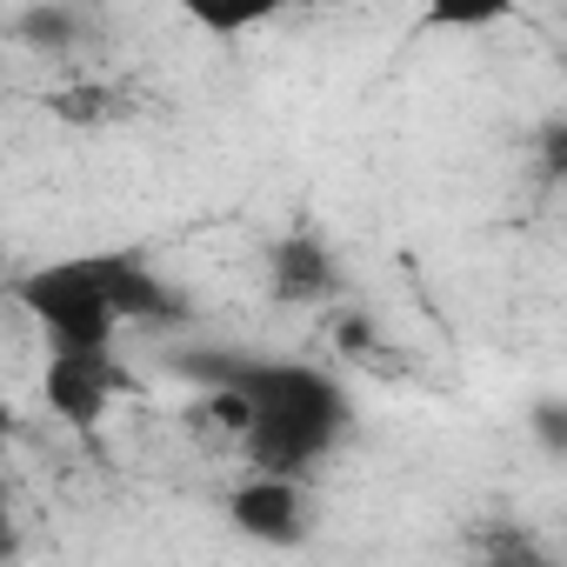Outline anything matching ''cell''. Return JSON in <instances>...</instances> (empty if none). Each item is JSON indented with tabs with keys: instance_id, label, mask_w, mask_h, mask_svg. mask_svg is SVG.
<instances>
[{
	"instance_id": "8",
	"label": "cell",
	"mask_w": 567,
	"mask_h": 567,
	"mask_svg": "<svg viewBox=\"0 0 567 567\" xmlns=\"http://www.w3.org/2000/svg\"><path fill=\"white\" fill-rule=\"evenodd\" d=\"M181 421H187V434L200 441V447H247V427H254V401H247V388L234 381V374H220L214 368V381L181 408Z\"/></svg>"
},
{
	"instance_id": "10",
	"label": "cell",
	"mask_w": 567,
	"mask_h": 567,
	"mask_svg": "<svg viewBox=\"0 0 567 567\" xmlns=\"http://www.w3.org/2000/svg\"><path fill=\"white\" fill-rule=\"evenodd\" d=\"M414 14L434 34H487L520 14V0H414Z\"/></svg>"
},
{
	"instance_id": "14",
	"label": "cell",
	"mask_w": 567,
	"mask_h": 567,
	"mask_svg": "<svg viewBox=\"0 0 567 567\" xmlns=\"http://www.w3.org/2000/svg\"><path fill=\"white\" fill-rule=\"evenodd\" d=\"M534 434H540V447L554 461H567V401H540L534 408Z\"/></svg>"
},
{
	"instance_id": "6",
	"label": "cell",
	"mask_w": 567,
	"mask_h": 567,
	"mask_svg": "<svg viewBox=\"0 0 567 567\" xmlns=\"http://www.w3.org/2000/svg\"><path fill=\"white\" fill-rule=\"evenodd\" d=\"M227 527L254 547H301L315 534L308 514V481L301 474H267L254 467L234 494H227Z\"/></svg>"
},
{
	"instance_id": "13",
	"label": "cell",
	"mask_w": 567,
	"mask_h": 567,
	"mask_svg": "<svg viewBox=\"0 0 567 567\" xmlns=\"http://www.w3.org/2000/svg\"><path fill=\"white\" fill-rule=\"evenodd\" d=\"M474 554L481 560H540V540L520 527H487V534H474Z\"/></svg>"
},
{
	"instance_id": "2",
	"label": "cell",
	"mask_w": 567,
	"mask_h": 567,
	"mask_svg": "<svg viewBox=\"0 0 567 567\" xmlns=\"http://www.w3.org/2000/svg\"><path fill=\"white\" fill-rule=\"evenodd\" d=\"M14 308L48 334V348H121L127 321L121 308L107 301V288L94 280L87 254H68V260H41L28 274H14Z\"/></svg>"
},
{
	"instance_id": "7",
	"label": "cell",
	"mask_w": 567,
	"mask_h": 567,
	"mask_svg": "<svg viewBox=\"0 0 567 567\" xmlns=\"http://www.w3.org/2000/svg\"><path fill=\"white\" fill-rule=\"evenodd\" d=\"M48 114L68 134H107V127H127L141 114V94L121 74H68L48 87Z\"/></svg>"
},
{
	"instance_id": "12",
	"label": "cell",
	"mask_w": 567,
	"mask_h": 567,
	"mask_svg": "<svg viewBox=\"0 0 567 567\" xmlns=\"http://www.w3.org/2000/svg\"><path fill=\"white\" fill-rule=\"evenodd\" d=\"M534 174L547 187H567V107L534 127Z\"/></svg>"
},
{
	"instance_id": "11",
	"label": "cell",
	"mask_w": 567,
	"mask_h": 567,
	"mask_svg": "<svg viewBox=\"0 0 567 567\" xmlns=\"http://www.w3.org/2000/svg\"><path fill=\"white\" fill-rule=\"evenodd\" d=\"M14 34H21V48H34V54H74L81 21H74L68 0H41V8H28V14L14 21Z\"/></svg>"
},
{
	"instance_id": "4",
	"label": "cell",
	"mask_w": 567,
	"mask_h": 567,
	"mask_svg": "<svg viewBox=\"0 0 567 567\" xmlns=\"http://www.w3.org/2000/svg\"><path fill=\"white\" fill-rule=\"evenodd\" d=\"M260 280H267L274 308H295V315H301V308H334V301L348 295V267H341L334 240L315 234V227L280 234V240L267 247V260H260Z\"/></svg>"
},
{
	"instance_id": "5",
	"label": "cell",
	"mask_w": 567,
	"mask_h": 567,
	"mask_svg": "<svg viewBox=\"0 0 567 567\" xmlns=\"http://www.w3.org/2000/svg\"><path fill=\"white\" fill-rule=\"evenodd\" d=\"M87 267H94V280L107 288V301L121 308L127 328H181V321H194L181 280H167L141 247H94Z\"/></svg>"
},
{
	"instance_id": "9",
	"label": "cell",
	"mask_w": 567,
	"mask_h": 567,
	"mask_svg": "<svg viewBox=\"0 0 567 567\" xmlns=\"http://www.w3.org/2000/svg\"><path fill=\"white\" fill-rule=\"evenodd\" d=\"M167 8H174L187 28L214 34V41H247V34H260V28H274V21H288L295 0H167Z\"/></svg>"
},
{
	"instance_id": "1",
	"label": "cell",
	"mask_w": 567,
	"mask_h": 567,
	"mask_svg": "<svg viewBox=\"0 0 567 567\" xmlns=\"http://www.w3.org/2000/svg\"><path fill=\"white\" fill-rule=\"evenodd\" d=\"M220 374H234L254 401V427H247V447H240L247 467L315 481L341 454V441L354 434V394L334 368H315V361H227Z\"/></svg>"
},
{
	"instance_id": "3",
	"label": "cell",
	"mask_w": 567,
	"mask_h": 567,
	"mask_svg": "<svg viewBox=\"0 0 567 567\" xmlns=\"http://www.w3.org/2000/svg\"><path fill=\"white\" fill-rule=\"evenodd\" d=\"M127 394H134V374H127L121 348H48L41 408H48L68 434L94 441V434L107 427V414H114Z\"/></svg>"
}]
</instances>
